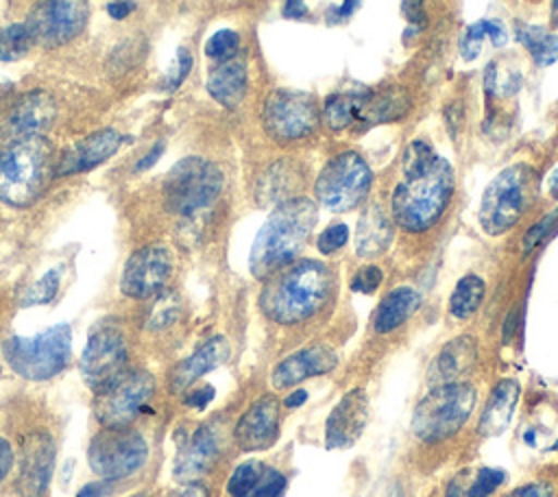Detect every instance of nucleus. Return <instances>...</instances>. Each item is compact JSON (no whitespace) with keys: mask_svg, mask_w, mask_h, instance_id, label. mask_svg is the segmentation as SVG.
<instances>
[{"mask_svg":"<svg viewBox=\"0 0 558 497\" xmlns=\"http://www.w3.org/2000/svg\"><path fill=\"white\" fill-rule=\"evenodd\" d=\"M266 466L259 460H246L233 469V473L227 480V493L229 497H244L264 475Z\"/></svg>","mask_w":558,"mask_h":497,"instance_id":"35","label":"nucleus"},{"mask_svg":"<svg viewBox=\"0 0 558 497\" xmlns=\"http://www.w3.org/2000/svg\"><path fill=\"white\" fill-rule=\"evenodd\" d=\"M146 458L148 445L144 436L129 427H102L87 447L92 471L107 482L135 473Z\"/></svg>","mask_w":558,"mask_h":497,"instance_id":"10","label":"nucleus"},{"mask_svg":"<svg viewBox=\"0 0 558 497\" xmlns=\"http://www.w3.org/2000/svg\"><path fill=\"white\" fill-rule=\"evenodd\" d=\"M534 198V170L527 163L504 168L484 190L477 220L488 235L512 229Z\"/></svg>","mask_w":558,"mask_h":497,"instance_id":"5","label":"nucleus"},{"mask_svg":"<svg viewBox=\"0 0 558 497\" xmlns=\"http://www.w3.org/2000/svg\"><path fill=\"white\" fill-rule=\"evenodd\" d=\"M368 419V399L362 388L349 390L329 412L325 421V445L329 449H347L362 436Z\"/></svg>","mask_w":558,"mask_h":497,"instance_id":"17","label":"nucleus"},{"mask_svg":"<svg viewBox=\"0 0 558 497\" xmlns=\"http://www.w3.org/2000/svg\"><path fill=\"white\" fill-rule=\"evenodd\" d=\"M307 401V390H294V392H288V397L283 399V405L288 408V410H294V408H299L301 403H305Z\"/></svg>","mask_w":558,"mask_h":497,"instance_id":"56","label":"nucleus"},{"mask_svg":"<svg viewBox=\"0 0 558 497\" xmlns=\"http://www.w3.org/2000/svg\"><path fill=\"white\" fill-rule=\"evenodd\" d=\"M222 190V172L203 157H185L172 166L163 181L166 207L183 218L207 209Z\"/></svg>","mask_w":558,"mask_h":497,"instance_id":"8","label":"nucleus"},{"mask_svg":"<svg viewBox=\"0 0 558 497\" xmlns=\"http://www.w3.org/2000/svg\"><path fill=\"white\" fill-rule=\"evenodd\" d=\"M517 39L530 50L532 59L541 68L558 59V35H551L541 26L517 24Z\"/></svg>","mask_w":558,"mask_h":497,"instance_id":"32","label":"nucleus"},{"mask_svg":"<svg viewBox=\"0 0 558 497\" xmlns=\"http://www.w3.org/2000/svg\"><path fill=\"white\" fill-rule=\"evenodd\" d=\"M316 218V205L307 196H292L279 203L253 240L251 272L257 279H266L288 266L312 235Z\"/></svg>","mask_w":558,"mask_h":497,"instance_id":"3","label":"nucleus"},{"mask_svg":"<svg viewBox=\"0 0 558 497\" xmlns=\"http://www.w3.org/2000/svg\"><path fill=\"white\" fill-rule=\"evenodd\" d=\"M477 362V342L473 336H458L449 340L434 357L429 366V381L434 386L438 384H451L462 381Z\"/></svg>","mask_w":558,"mask_h":497,"instance_id":"23","label":"nucleus"},{"mask_svg":"<svg viewBox=\"0 0 558 497\" xmlns=\"http://www.w3.org/2000/svg\"><path fill=\"white\" fill-rule=\"evenodd\" d=\"M229 342L222 336L209 338L205 344H201L192 355H187L177 368L172 371L170 377V388L172 392H183L187 390L196 379H201L205 373L218 368L229 360Z\"/></svg>","mask_w":558,"mask_h":497,"instance_id":"24","label":"nucleus"},{"mask_svg":"<svg viewBox=\"0 0 558 497\" xmlns=\"http://www.w3.org/2000/svg\"><path fill=\"white\" fill-rule=\"evenodd\" d=\"M279 436V401L266 395L251 403L246 412L238 419L233 438L244 451H262L275 445Z\"/></svg>","mask_w":558,"mask_h":497,"instance_id":"16","label":"nucleus"},{"mask_svg":"<svg viewBox=\"0 0 558 497\" xmlns=\"http://www.w3.org/2000/svg\"><path fill=\"white\" fill-rule=\"evenodd\" d=\"M131 497H148L146 493H137V495H131Z\"/></svg>","mask_w":558,"mask_h":497,"instance_id":"60","label":"nucleus"},{"mask_svg":"<svg viewBox=\"0 0 558 497\" xmlns=\"http://www.w3.org/2000/svg\"><path fill=\"white\" fill-rule=\"evenodd\" d=\"M133 9H135V2H131V0H111V2L107 4V11H109V15H111L113 20L126 17Z\"/></svg>","mask_w":558,"mask_h":497,"instance_id":"51","label":"nucleus"},{"mask_svg":"<svg viewBox=\"0 0 558 497\" xmlns=\"http://www.w3.org/2000/svg\"><path fill=\"white\" fill-rule=\"evenodd\" d=\"M89 17V0H41L26 20L35 44L61 46L83 33Z\"/></svg>","mask_w":558,"mask_h":497,"instance_id":"13","label":"nucleus"},{"mask_svg":"<svg viewBox=\"0 0 558 497\" xmlns=\"http://www.w3.org/2000/svg\"><path fill=\"white\" fill-rule=\"evenodd\" d=\"M11 466H13V449H11L9 440L0 438V482L9 475Z\"/></svg>","mask_w":558,"mask_h":497,"instance_id":"50","label":"nucleus"},{"mask_svg":"<svg viewBox=\"0 0 558 497\" xmlns=\"http://www.w3.org/2000/svg\"><path fill=\"white\" fill-rule=\"evenodd\" d=\"M357 2L360 0H344L340 7H333L329 13L336 17V20H342V17H349L353 11H355V7H357Z\"/></svg>","mask_w":558,"mask_h":497,"instance_id":"57","label":"nucleus"},{"mask_svg":"<svg viewBox=\"0 0 558 497\" xmlns=\"http://www.w3.org/2000/svg\"><path fill=\"white\" fill-rule=\"evenodd\" d=\"M246 85H248V76H246L244 63L231 61V59L214 68L211 74L207 76L209 96L227 109H233L242 102L246 94Z\"/></svg>","mask_w":558,"mask_h":497,"instance_id":"28","label":"nucleus"},{"mask_svg":"<svg viewBox=\"0 0 558 497\" xmlns=\"http://www.w3.org/2000/svg\"><path fill=\"white\" fill-rule=\"evenodd\" d=\"M179 318V299L174 292H163L157 303L150 307L148 327L150 329H166Z\"/></svg>","mask_w":558,"mask_h":497,"instance_id":"36","label":"nucleus"},{"mask_svg":"<svg viewBox=\"0 0 558 497\" xmlns=\"http://www.w3.org/2000/svg\"><path fill=\"white\" fill-rule=\"evenodd\" d=\"M554 490L547 482H534V484H525L512 493H508L506 497H551Z\"/></svg>","mask_w":558,"mask_h":497,"instance_id":"45","label":"nucleus"},{"mask_svg":"<svg viewBox=\"0 0 558 497\" xmlns=\"http://www.w3.org/2000/svg\"><path fill=\"white\" fill-rule=\"evenodd\" d=\"M52 146L46 137H24L0 150V201L11 207L33 205L54 174Z\"/></svg>","mask_w":558,"mask_h":497,"instance_id":"4","label":"nucleus"},{"mask_svg":"<svg viewBox=\"0 0 558 497\" xmlns=\"http://www.w3.org/2000/svg\"><path fill=\"white\" fill-rule=\"evenodd\" d=\"M211 399H214V388H211V386H203V388H198V390H192V392L185 397V403H187L190 408L203 410Z\"/></svg>","mask_w":558,"mask_h":497,"instance_id":"47","label":"nucleus"},{"mask_svg":"<svg viewBox=\"0 0 558 497\" xmlns=\"http://www.w3.org/2000/svg\"><path fill=\"white\" fill-rule=\"evenodd\" d=\"M59 290V270H48L39 281H35L26 294L22 296V305L28 307V305H41V303H48L54 299Z\"/></svg>","mask_w":558,"mask_h":497,"instance_id":"37","label":"nucleus"},{"mask_svg":"<svg viewBox=\"0 0 558 497\" xmlns=\"http://www.w3.org/2000/svg\"><path fill=\"white\" fill-rule=\"evenodd\" d=\"M105 495H107V480L92 482V484L83 486L76 497H105Z\"/></svg>","mask_w":558,"mask_h":497,"instance_id":"53","label":"nucleus"},{"mask_svg":"<svg viewBox=\"0 0 558 497\" xmlns=\"http://www.w3.org/2000/svg\"><path fill=\"white\" fill-rule=\"evenodd\" d=\"M484 22H486V37L490 39V44L495 48H501L508 41V33H506L504 24L495 22V20H484Z\"/></svg>","mask_w":558,"mask_h":497,"instance_id":"48","label":"nucleus"},{"mask_svg":"<svg viewBox=\"0 0 558 497\" xmlns=\"http://www.w3.org/2000/svg\"><path fill=\"white\" fill-rule=\"evenodd\" d=\"M190 68H192V54L185 48H179L174 65H172V72L166 78V87L168 89H177L185 81V76L190 74Z\"/></svg>","mask_w":558,"mask_h":497,"instance_id":"44","label":"nucleus"},{"mask_svg":"<svg viewBox=\"0 0 558 497\" xmlns=\"http://www.w3.org/2000/svg\"><path fill=\"white\" fill-rule=\"evenodd\" d=\"M168 497H209V488L201 482H183V486L172 490Z\"/></svg>","mask_w":558,"mask_h":497,"instance_id":"46","label":"nucleus"},{"mask_svg":"<svg viewBox=\"0 0 558 497\" xmlns=\"http://www.w3.org/2000/svg\"><path fill=\"white\" fill-rule=\"evenodd\" d=\"M482 299H484V279L473 272L464 275L451 292L449 312H451V316L466 320L469 316H473L477 312Z\"/></svg>","mask_w":558,"mask_h":497,"instance_id":"33","label":"nucleus"},{"mask_svg":"<svg viewBox=\"0 0 558 497\" xmlns=\"http://www.w3.org/2000/svg\"><path fill=\"white\" fill-rule=\"evenodd\" d=\"M54 462V443L48 434H33L24 443L17 475V493L22 497H41L48 488Z\"/></svg>","mask_w":558,"mask_h":497,"instance_id":"18","label":"nucleus"},{"mask_svg":"<svg viewBox=\"0 0 558 497\" xmlns=\"http://www.w3.org/2000/svg\"><path fill=\"white\" fill-rule=\"evenodd\" d=\"M349 240V227L344 222H331L316 240V246L323 255H331L338 248H342Z\"/></svg>","mask_w":558,"mask_h":497,"instance_id":"40","label":"nucleus"},{"mask_svg":"<svg viewBox=\"0 0 558 497\" xmlns=\"http://www.w3.org/2000/svg\"><path fill=\"white\" fill-rule=\"evenodd\" d=\"M259 294L264 314L281 325H294L314 316L331 294L333 275L318 259H299L266 277Z\"/></svg>","mask_w":558,"mask_h":497,"instance_id":"2","label":"nucleus"},{"mask_svg":"<svg viewBox=\"0 0 558 497\" xmlns=\"http://www.w3.org/2000/svg\"><path fill=\"white\" fill-rule=\"evenodd\" d=\"M240 46V37L235 31L231 28H222L218 33H214L207 44H205V54L211 57V59H218V61H229L235 50Z\"/></svg>","mask_w":558,"mask_h":497,"instance_id":"38","label":"nucleus"},{"mask_svg":"<svg viewBox=\"0 0 558 497\" xmlns=\"http://www.w3.org/2000/svg\"><path fill=\"white\" fill-rule=\"evenodd\" d=\"M57 116L54 98L48 92H31L20 98L9 116V131L15 140L41 135Z\"/></svg>","mask_w":558,"mask_h":497,"instance_id":"22","label":"nucleus"},{"mask_svg":"<svg viewBox=\"0 0 558 497\" xmlns=\"http://www.w3.org/2000/svg\"><path fill=\"white\" fill-rule=\"evenodd\" d=\"M218 451H220V436L216 427L209 423L196 427V432L187 438V443L181 445L174 458L172 475L179 482H196L201 475H205L211 469V464L218 458Z\"/></svg>","mask_w":558,"mask_h":497,"instance_id":"20","label":"nucleus"},{"mask_svg":"<svg viewBox=\"0 0 558 497\" xmlns=\"http://www.w3.org/2000/svg\"><path fill=\"white\" fill-rule=\"evenodd\" d=\"M558 220V209L556 211H551V214H547V216H543L536 225H532L527 231H525V235H523V251L527 253V251H532L541 240H545L547 235H549V229H551V225Z\"/></svg>","mask_w":558,"mask_h":497,"instance_id":"43","label":"nucleus"},{"mask_svg":"<svg viewBox=\"0 0 558 497\" xmlns=\"http://www.w3.org/2000/svg\"><path fill=\"white\" fill-rule=\"evenodd\" d=\"M155 392V379L146 371L122 373L96 395L94 412L102 427H126Z\"/></svg>","mask_w":558,"mask_h":497,"instance_id":"12","label":"nucleus"},{"mask_svg":"<svg viewBox=\"0 0 558 497\" xmlns=\"http://www.w3.org/2000/svg\"><path fill=\"white\" fill-rule=\"evenodd\" d=\"M421 305V294L410 286H399L390 290L377 305L373 314V327L377 334H388L401 327Z\"/></svg>","mask_w":558,"mask_h":497,"instance_id":"27","label":"nucleus"},{"mask_svg":"<svg viewBox=\"0 0 558 497\" xmlns=\"http://www.w3.org/2000/svg\"><path fill=\"white\" fill-rule=\"evenodd\" d=\"M401 181L392 190V218L408 231L429 229L445 211L453 192V170L434 148L414 140L401 159Z\"/></svg>","mask_w":558,"mask_h":497,"instance_id":"1","label":"nucleus"},{"mask_svg":"<svg viewBox=\"0 0 558 497\" xmlns=\"http://www.w3.org/2000/svg\"><path fill=\"white\" fill-rule=\"evenodd\" d=\"M286 488V477L277 469H266L262 480L244 497H279Z\"/></svg>","mask_w":558,"mask_h":497,"instance_id":"41","label":"nucleus"},{"mask_svg":"<svg viewBox=\"0 0 558 497\" xmlns=\"http://www.w3.org/2000/svg\"><path fill=\"white\" fill-rule=\"evenodd\" d=\"M371 168L353 150L331 157L316 177L314 194L318 203L331 211H349L357 207L371 190Z\"/></svg>","mask_w":558,"mask_h":497,"instance_id":"9","label":"nucleus"},{"mask_svg":"<svg viewBox=\"0 0 558 497\" xmlns=\"http://www.w3.org/2000/svg\"><path fill=\"white\" fill-rule=\"evenodd\" d=\"M336 364H338V355L333 349H329L325 344H310V347L288 355L286 360H281L275 366L270 381H272L275 390H286L307 377H316V375H325V373L333 371Z\"/></svg>","mask_w":558,"mask_h":497,"instance_id":"19","label":"nucleus"},{"mask_svg":"<svg viewBox=\"0 0 558 497\" xmlns=\"http://www.w3.org/2000/svg\"><path fill=\"white\" fill-rule=\"evenodd\" d=\"M519 395H521V386L514 379H501L493 386L484 410L480 414V434L490 438V436H499L506 432V427L512 421L514 408L519 403Z\"/></svg>","mask_w":558,"mask_h":497,"instance_id":"25","label":"nucleus"},{"mask_svg":"<svg viewBox=\"0 0 558 497\" xmlns=\"http://www.w3.org/2000/svg\"><path fill=\"white\" fill-rule=\"evenodd\" d=\"M551 15H554V24H558V0L551 2Z\"/></svg>","mask_w":558,"mask_h":497,"instance_id":"59","label":"nucleus"},{"mask_svg":"<svg viewBox=\"0 0 558 497\" xmlns=\"http://www.w3.org/2000/svg\"><path fill=\"white\" fill-rule=\"evenodd\" d=\"M2 353L9 366L24 379L44 381L59 375L72 355V329L65 323L44 329L37 336H11Z\"/></svg>","mask_w":558,"mask_h":497,"instance_id":"6","label":"nucleus"},{"mask_svg":"<svg viewBox=\"0 0 558 497\" xmlns=\"http://www.w3.org/2000/svg\"><path fill=\"white\" fill-rule=\"evenodd\" d=\"M161 153H163V142H159V144H155L137 163H135V172H144V170H148L159 157H161Z\"/></svg>","mask_w":558,"mask_h":497,"instance_id":"52","label":"nucleus"},{"mask_svg":"<svg viewBox=\"0 0 558 497\" xmlns=\"http://www.w3.org/2000/svg\"><path fill=\"white\" fill-rule=\"evenodd\" d=\"M384 281V272L379 266L375 264H368V266H362L353 279H351V290L353 292H360V294H371L375 292Z\"/></svg>","mask_w":558,"mask_h":497,"instance_id":"42","label":"nucleus"},{"mask_svg":"<svg viewBox=\"0 0 558 497\" xmlns=\"http://www.w3.org/2000/svg\"><path fill=\"white\" fill-rule=\"evenodd\" d=\"M172 275V255L163 244H148L135 251L120 277V290L131 299L159 294Z\"/></svg>","mask_w":558,"mask_h":497,"instance_id":"15","label":"nucleus"},{"mask_svg":"<svg viewBox=\"0 0 558 497\" xmlns=\"http://www.w3.org/2000/svg\"><path fill=\"white\" fill-rule=\"evenodd\" d=\"M445 497H469V493H466V488H464V480H462V473H458V475H456V477L449 482Z\"/></svg>","mask_w":558,"mask_h":497,"instance_id":"55","label":"nucleus"},{"mask_svg":"<svg viewBox=\"0 0 558 497\" xmlns=\"http://www.w3.org/2000/svg\"><path fill=\"white\" fill-rule=\"evenodd\" d=\"M486 39V22H473L460 37V57L464 61H473L480 50H482V41Z\"/></svg>","mask_w":558,"mask_h":497,"instance_id":"39","label":"nucleus"},{"mask_svg":"<svg viewBox=\"0 0 558 497\" xmlns=\"http://www.w3.org/2000/svg\"><path fill=\"white\" fill-rule=\"evenodd\" d=\"M33 44H35V39H33V33L28 31L26 22L7 26L0 33V61L22 59L31 50Z\"/></svg>","mask_w":558,"mask_h":497,"instance_id":"34","label":"nucleus"},{"mask_svg":"<svg viewBox=\"0 0 558 497\" xmlns=\"http://www.w3.org/2000/svg\"><path fill=\"white\" fill-rule=\"evenodd\" d=\"M390 242H392L390 216L379 205L366 207L355 227V253L360 257H373L384 253Z\"/></svg>","mask_w":558,"mask_h":497,"instance_id":"26","label":"nucleus"},{"mask_svg":"<svg viewBox=\"0 0 558 497\" xmlns=\"http://www.w3.org/2000/svg\"><path fill=\"white\" fill-rule=\"evenodd\" d=\"M122 144V135L113 129H102L96 131L81 142H76L72 148H68L54 168V174L65 177V174H76V172H87L102 161H107Z\"/></svg>","mask_w":558,"mask_h":497,"instance_id":"21","label":"nucleus"},{"mask_svg":"<svg viewBox=\"0 0 558 497\" xmlns=\"http://www.w3.org/2000/svg\"><path fill=\"white\" fill-rule=\"evenodd\" d=\"M401 11L410 24H421L423 22V0H403Z\"/></svg>","mask_w":558,"mask_h":497,"instance_id":"49","label":"nucleus"},{"mask_svg":"<svg viewBox=\"0 0 558 497\" xmlns=\"http://www.w3.org/2000/svg\"><path fill=\"white\" fill-rule=\"evenodd\" d=\"M547 190H549V194L558 201V168L549 174V179H547Z\"/></svg>","mask_w":558,"mask_h":497,"instance_id":"58","label":"nucleus"},{"mask_svg":"<svg viewBox=\"0 0 558 497\" xmlns=\"http://www.w3.org/2000/svg\"><path fill=\"white\" fill-rule=\"evenodd\" d=\"M475 390L466 381L434 386L412 412V432L423 443H440L453 436L471 416Z\"/></svg>","mask_w":558,"mask_h":497,"instance_id":"7","label":"nucleus"},{"mask_svg":"<svg viewBox=\"0 0 558 497\" xmlns=\"http://www.w3.org/2000/svg\"><path fill=\"white\" fill-rule=\"evenodd\" d=\"M299 185V174L288 161H277L257 179L255 196L259 205H279L292 198V192Z\"/></svg>","mask_w":558,"mask_h":497,"instance_id":"29","label":"nucleus"},{"mask_svg":"<svg viewBox=\"0 0 558 497\" xmlns=\"http://www.w3.org/2000/svg\"><path fill=\"white\" fill-rule=\"evenodd\" d=\"M320 120L318 107L310 94L277 89L268 94L262 122L266 133L277 142H294L310 135Z\"/></svg>","mask_w":558,"mask_h":497,"instance_id":"11","label":"nucleus"},{"mask_svg":"<svg viewBox=\"0 0 558 497\" xmlns=\"http://www.w3.org/2000/svg\"><path fill=\"white\" fill-rule=\"evenodd\" d=\"M283 15L286 17H305L307 15L305 0H288L283 7Z\"/></svg>","mask_w":558,"mask_h":497,"instance_id":"54","label":"nucleus"},{"mask_svg":"<svg viewBox=\"0 0 558 497\" xmlns=\"http://www.w3.org/2000/svg\"><path fill=\"white\" fill-rule=\"evenodd\" d=\"M368 92L364 94H357V92H351V94H336V96H329L325 107H323V118H325V124L331 129V131H342L347 129L351 122L357 120V113L366 100Z\"/></svg>","mask_w":558,"mask_h":497,"instance_id":"31","label":"nucleus"},{"mask_svg":"<svg viewBox=\"0 0 558 497\" xmlns=\"http://www.w3.org/2000/svg\"><path fill=\"white\" fill-rule=\"evenodd\" d=\"M410 107L408 96L401 89H386L379 92L375 96H366L357 120L368 122V124H377V122H390V120H399L405 116Z\"/></svg>","mask_w":558,"mask_h":497,"instance_id":"30","label":"nucleus"},{"mask_svg":"<svg viewBox=\"0 0 558 497\" xmlns=\"http://www.w3.org/2000/svg\"><path fill=\"white\" fill-rule=\"evenodd\" d=\"M81 375L85 384L100 392L113 379L124 373L126 366V340L120 329L102 327L94 331L81 355Z\"/></svg>","mask_w":558,"mask_h":497,"instance_id":"14","label":"nucleus"}]
</instances>
